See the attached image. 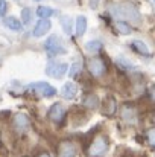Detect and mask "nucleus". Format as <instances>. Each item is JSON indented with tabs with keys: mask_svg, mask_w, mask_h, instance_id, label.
Returning a JSON list of instances; mask_svg holds the SVG:
<instances>
[{
	"mask_svg": "<svg viewBox=\"0 0 155 157\" xmlns=\"http://www.w3.org/2000/svg\"><path fill=\"white\" fill-rule=\"evenodd\" d=\"M28 92L31 93H35V95H40L43 98H53L56 95V89L50 86L49 82H44V81H37V82H31L28 84Z\"/></svg>",
	"mask_w": 155,
	"mask_h": 157,
	"instance_id": "f257e3e1",
	"label": "nucleus"
},
{
	"mask_svg": "<svg viewBox=\"0 0 155 157\" xmlns=\"http://www.w3.org/2000/svg\"><path fill=\"white\" fill-rule=\"evenodd\" d=\"M44 51L49 53L50 56H56V55H64L67 53V49L64 48L62 40L58 35H50L46 41H44Z\"/></svg>",
	"mask_w": 155,
	"mask_h": 157,
	"instance_id": "f03ea898",
	"label": "nucleus"
},
{
	"mask_svg": "<svg viewBox=\"0 0 155 157\" xmlns=\"http://www.w3.org/2000/svg\"><path fill=\"white\" fill-rule=\"evenodd\" d=\"M106 151H108V139L103 134L94 137L88 148V154L91 157H103L106 154Z\"/></svg>",
	"mask_w": 155,
	"mask_h": 157,
	"instance_id": "7ed1b4c3",
	"label": "nucleus"
},
{
	"mask_svg": "<svg viewBox=\"0 0 155 157\" xmlns=\"http://www.w3.org/2000/svg\"><path fill=\"white\" fill-rule=\"evenodd\" d=\"M67 72H68V64L62 63V61H49L47 69H46V73L52 78H56V79L64 78Z\"/></svg>",
	"mask_w": 155,
	"mask_h": 157,
	"instance_id": "20e7f679",
	"label": "nucleus"
},
{
	"mask_svg": "<svg viewBox=\"0 0 155 157\" xmlns=\"http://www.w3.org/2000/svg\"><path fill=\"white\" fill-rule=\"evenodd\" d=\"M88 70L94 78H102L106 73V63L101 56H91L88 59Z\"/></svg>",
	"mask_w": 155,
	"mask_h": 157,
	"instance_id": "39448f33",
	"label": "nucleus"
},
{
	"mask_svg": "<svg viewBox=\"0 0 155 157\" xmlns=\"http://www.w3.org/2000/svg\"><path fill=\"white\" fill-rule=\"evenodd\" d=\"M76 145L72 140H61L56 145V156L58 157H76Z\"/></svg>",
	"mask_w": 155,
	"mask_h": 157,
	"instance_id": "423d86ee",
	"label": "nucleus"
},
{
	"mask_svg": "<svg viewBox=\"0 0 155 157\" xmlns=\"http://www.w3.org/2000/svg\"><path fill=\"white\" fill-rule=\"evenodd\" d=\"M47 117L50 119L53 124H56V125L62 124V121L65 119V108H64V105L59 104V102L53 104L49 108V111H47Z\"/></svg>",
	"mask_w": 155,
	"mask_h": 157,
	"instance_id": "0eeeda50",
	"label": "nucleus"
},
{
	"mask_svg": "<svg viewBox=\"0 0 155 157\" xmlns=\"http://www.w3.org/2000/svg\"><path fill=\"white\" fill-rule=\"evenodd\" d=\"M114 11H116V14H119L120 17H125V18H132V20H135V21H138L140 20V14H138V11L135 9V6H132V5H119V6H116L114 8Z\"/></svg>",
	"mask_w": 155,
	"mask_h": 157,
	"instance_id": "6e6552de",
	"label": "nucleus"
},
{
	"mask_svg": "<svg viewBox=\"0 0 155 157\" xmlns=\"http://www.w3.org/2000/svg\"><path fill=\"white\" fill-rule=\"evenodd\" d=\"M50 28H52V21L49 18H40V20L35 23V26H34L32 37L41 38V37H44V35L50 31Z\"/></svg>",
	"mask_w": 155,
	"mask_h": 157,
	"instance_id": "1a4fd4ad",
	"label": "nucleus"
},
{
	"mask_svg": "<svg viewBox=\"0 0 155 157\" xmlns=\"http://www.w3.org/2000/svg\"><path fill=\"white\" fill-rule=\"evenodd\" d=\"M59 95H61L64 99L72 101V99H75L76 95H78V86H76L73 81H67V82L62 86V89L59 90Z\"/></svg>",
	"mask_w": 155,
	"mask_h": 157,
	"instance_id": "9d476101",
	"label": "nucleus"
},
{
	"mask_svg": "<svg viewBox=\"0 0 155 157\" xmlns=\"http://www.w3.org/2000/svg\"><path fill=\"white\" fill-rule=\"evenodd\" d=\"M120 116H122L126 122H129V124H134V122L137 121V111H135L134 105H131V104H125L122 107Z\"/></svg>",
	"mask_w": 155,
	"mask_h": 157,
	"instance_id": "9b49d317",
	"label": "nucleus"
},
{
	"mask_svg": "<svg viewBox=\"0 0 155 157\" xmlns=\"http://www.w3.org/2000/svg\"><path fill=\"white\" fill-rule=\"evenodd\" d=\"M31 125V121L26 114H17L14 117V128L18 131V133H24Z\"/></svg>",
	"mask_w": 155,
	"mask_h": 157,
	"instance_id": "f8f14e48",
	"label": "nucleus"
},
{
	"mask_svg": "<svg viewBox=\"0 0 155 157\" xmlns=\"http://www.w3.org/2000/svg\"><path fill=\"white\" fill-rule=\"evenodd\" d=\"M5 26L14 32H21L23 31V23L20 18L14 17V15H9V17H5Z\"/></svg>",
	"mask_w": 155,
	"mask_h": 157,
	"instance_id": "ddd939ff",
	"label": "nucleus"
},
{
	"mask_svg": "<svg viewBox=\"0 0 155 157\" xmlns=\"http://www.w3.org/2000/svg\"><path fill=\"white\" fill-rule=\"evenodd\" d=\"M75 31H76V35H78V37H84V34H85V31H87V17H85V15L76 17Z\"/></svg>",
	"mask_w": 155,
	"mask_h": 157,
	"instance_id": "4468645a",
	"label": "nucleus"
},
{
	"mask_svg": "<svg viewBox=\"0 0 155 157\" xmlns=\"http://www.w3.org/2000/svg\"><path fill=\"white\" fill-rule=\"evenodd\" d=\"M35 14H37V17H38V18H50L53 14H56V11H55V9H52L50 6H44V5H41V6H38V8H37Z\"/></svg>",
	"mask_w": 155,
	"mask_h": 157,
	"instance_id": "2eb2a0df",
	"label": "nucleus"
},
{
	"mask_svg": "<svg viewBox=\"0 0 155 157\" xmlns=\"http://www.w3.org/2000/svg\"><path fill=\"white\" fill-rule=\"evenodd\" d=\"M131 46H132V49L135 51V52L142 53V55H145V56H149V48L143 43V41H140V40H134L132 43H131Z\"/></svg>",
	"mask_w": 155,
	"mask_h": 157,
	"instance_id": "dca6fc26",
	"label": "nucleus"
},
{
	"mask_svg": "<svg viewBox=\"0 0 155 157\" xmlns=\"http://www.w3.org/2000/svg\"><path fill=\"white\" fill-rule=\"evenodd\" d=\"M116 29H117V32H120L122 35H129V34L132 32L131 25L126 23L125 20H119V21H116Z\"/></svg>",
	"mask_w": 155,
	"mask_h": 157,
	"instance_id": "f3484780",
	"label": "nucleus"
},
{
	"mask_svg": "<svg viewBox=\"0 0 155 157\" xmlns=\"http://www.w3.org/2000/svg\"><path fill=\"white\" fill-rule=\"evenodd\" d=\"M84 105L87 107V108H98V105H99V98H98V95H93V93H90V95H87L85 98H84Z\"/></svg>",
	"mask_w": 155,
	"mask_h": 157,
	"instance_id": "a211bd4d",
	"label": "nucleus"
},
{
	"mask_svg": "<svg viewBox=\"0 0 155 157\" xmlns=\"http://www.w3.org/2000/svg\"><path fill=\"white\" fill-rule=\"evenodd\" d=\"M81 72H82V64L81 63H73L72 66H68V76L72 78V79H75V78H78L79 75H81Z\"/></svg>",
	"mask_w": 155,
	"mask_h": 157,
	"instance_id": "6ab92c4d",
	"label": "nucleus"
},
{
	"mask_svg": "<svg viewBox=\"0 0 155 157\" xmlns=\"http://www.w3.org/2000/svg\"><path fill=\"white\" fill-rule=\"evenodd\" d=\"M61 26H62V29H64V32L65 34H72L73 32V21H72V18L70 17H67V15H62L61 17Z\"/></svg>",
	"mask_w": 155,
	"mask_h": 157,
	"instance_id": "aec40b11",
	"label": "nucleus"
},
{
	"mask_svg": "<svg viewBox=\"0 0 155 157\" xmlns=\"http://www.w3.org/2000/svg\"><path fill=\"white\" fill-rule=\"evenodd\" d=\"M102 49H103V44L99 40H91V41L87 43V51H90V52L98 53V52H101Z\"/></svg>",
	"mask_w": 155,
	"mask_h": 157,
	"instance_id": "412c9836",
	"label": "nucleus"
},
{
	"mask_svg": "<svg viewBox=\"0 0 155 157\" xmlns=\"http://www.w3.org/2000/svg\"><path fill=\"white\" fill-rule=\"evenodd\" d=\"M20 17H21L23 26H24V25H29V23H31V18H32V9H31V8H23L21 12H20Z\"/></svg>",
	"mask_w": 155,
	"mask_h": 157,
	"instance_id": "4be33fe9",
	"label": "nucleus"
},
{
	"mask_svg": "<svg viewBox=\"0 0 155 157\" xmlns=\"http://www.w3.org/2000/svg\"><path fill=\"white\" fill-rule=\"evenodd\" d=\"M117 64L122 67V69H126V70H129V69H134V66L126 59V58H123V56H120L119 59H117Z\"/></svg>",
	"mask_w": 155,
	"mask_h": 157,
	"instance_id": "5701e85b",
	"label": "nucleus"
},
{
	"mask_svg": "<svg viewBox=\"0 0 155 157\" xmlns=\"http://www.w3.org/2000/svg\"><path fill=\"white\" fill-rule=\"evenodd\" d=\"M146 139H148V144L151 147H155V128H151L146 134Z\"/></svg>",
	"mask_w": 155,
	"mask_h": 157,
	"instance_id": "b1692460",
	"label": "nucleus"
},
{
	"mask_svg": "<svg viewBox=\"0 0 155 157\" xmlns=\"http://www.w3.org/2000/svg\"><path fill=\"white\" fill-rule=\"evenodd\" d=\"M6 12H8V2L0 0V15H6Z\"/></svg>",
	"mask_w": 155,
	"mask_h": 157,
	"instance_id": "393cba45",
	"label": "nucleus"
},
{
	"mask_svg": "<svg viewBox=\"0 0 155 157\" xmlns=\"http://www.w3.org/2000/svg\"><path fill=\"white\" fill-rule=\"evenodd\" d=\"M98 5H99V0H90V8L91 9H96Z\"/></svg>",
	"mask_w": 155,
	"mask_h": 157,
	"instance_id": "a878e982",
	"label": "nucleus"
},
{
	"mask_svg": "<svg viewBox=\"0 0 155 157\" xmlns=\"http://www.w3.org/2000/svg\"><path fill=\"white\" fill-rule=\"evenodd\" d=\"M149 93H151V98H152V101L155 102V86H152V87H151V92H149Z\"/></svg>",
	"mask_w": 155,
	"mask_h": 157,
	"instance_id": "bb28decb",
	"label": "nucleus"
},
{
	"mask_svg": "<svg viewBox=\"0 0 155 157\" xmlns=\"http://www.w3.org/2000/svg\"><path fill=\"white\" fill-rule=\"evenodd\" d=\"M37 157H52L47 151H43V153H40V154H37Z\"/></svg>",
	"mask_w": 155,
	"mask_h": 157,
	"instance_id": "cd10ccee",
	"label": "nucleus"
},
{
	"mask_svg": "<svg viewBox=\"0 0 155 157\" xmlns=\"http://www.w3.org/2000/svg\"><path fill=\"white\" fill-rule=\"evenodd\" d=\"M35 2H41V0H35Z\"/></svg>",
	"mask_w": 155,
	"mask_h": 157,
	"instance_id": "c85d7f7f",
	"label": "nucleus"
},
{
	"mask_svg": "<svg viewBox=\"0 0 155 157\" xmlns=\"http://www.w3.org/2000/svg\"><path fill=\"white\" fill-rule=\"evenodd\" d=\"M154 122H155V114H154Z\"/></svg>",
	"mask_w": 155,
	"mask_h": 157,
	"instance_id": "c756f323",
	"label": "nucleus"
},
{
	"mask_svg": "<svg viewBox=\"0 0 155 157\" xmlns=\"http://www.w3.org/2000/svg\"><path fill=\"white\" fill-rule=\"evenodd\" d=\"M154 2H155V0H154Z\"/></svg>",
	"mask_w": 155,
	"mask_h": 157,
	"instance_id": "7c9ffc66",
	"label": "nucleus"
}]
</instances>
